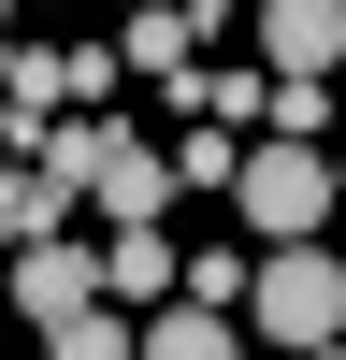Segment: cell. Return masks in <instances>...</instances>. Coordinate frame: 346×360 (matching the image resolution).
Listing matches in <instances>:
<instances>
[{
    "label": "cell",
    "instance_id": "obj_1",
    "mask_svg": "<svg viewBox=\"0 0 346 360\" xmlns=\"http://www.w3.org/2000/svg\"><path fill=\"white\" fill-rule=\"evenodd\" d=\"M245 317H260V332H274L288 360L346 346V259H332V245H274V259L245 274Z\"/></svg>",
    "mask_w": 346,
    "mask_h": 360
},
{
    "label": "cell",
    "instance_id": "obj_2",
    "mask_svg": "<svg viewBox=\"0 0 346 360\" xmlns=\"http://www.w3.org/2000/svg\"><path fill=\"white\" fill-rule=\"evenodd\" d=\"M231 202H245L260 259H274V245H317V231L346 217V202H332V159H317V144H245V188H231Z\"/></svg>",
    "mask_w": 346,
    "mask_h": 360
},
{
    "label": "cell",
    "instance_id": "obj_3",
    "mask_svg": "<svg viewBox=\"0 0 346 360\" xmlns=\"http://www.w3.org/2000/svg\"><path fill=\"white\" fill-rule=\"evenodd\" d=\"M86 202H101L115 231H159L173 202H188V188H173V144H144V130H115V115H101V173H86Z\"/></svg>",
    "mask_w": 346,
    "mask_h": 360
},
{
    "label": "cell",
    "instance_id": "obj_4",
    "mask_svg": "<svg viewBox=\"0 0 346 360\" xmlns=\"http://www.w3.org/2000/svg\"><path fill=\"white\" fill-rule=\"evenodd\" d=\"M15 317H29V332H72V317H101V245H86V231L29 245V259H15Z\"/></svg>",
    "mask_w": 346,
    "mask_h": 360
},
{
    "label": "cell",
    "instance_id": "obj_5",
    "mask_svg": "<svg viewBox=\"0 0 346 360\" xmlns=\"http://www.w3.org/2000/svg\"><path fill=\"white\" fill-rule=\"evenodd\" d=\"M260 44H274V86H332L346 72V0H260Z\"/></svg>",
    "mask_w": 346,
    "mask_h": 360
},
{
    "label": "cell",
    "instance_id": "obj_6",
    "mask_svg": "<svg viewBox=\"0 0 346 360\" xmlns=\"http://www.w3.org/2000/svg\"><path fill=\"white\" fill-rule=\"evenodd\" d=\"M101 303L115 317H130V303H188V259H173L159 231H115V245H101Z\"/></svg>",
    "mask_w": 346,
    "mask_h": 360
},
{
    "label": "cell",
    "instance_id": "obj_7",
    "mask_svg": "<svg viewBox=\"0 0 346 360\" xmlns=\"http://www.w3.org/2000/svg\"><path fill=\"white\" fill-rule=\"evenodd\" d=\"M115 72H159V86H188V72H202V58H188V15H173V0L115 15Z\"/></svg>",
    "mask_w": 346,
    "mask_h": 360
},
{
    "label": "cell",
    "instance_id": "obj_8",
    "mask_svg": "<svg viewBox=\"0 0 346 360\" xmlns=\"http://www.w3.org/2000/svg\"><path fill=\"white\" fill-rule=\"evenodd\" d=\"M58 217H72V188H58V173H0V245H58Z\"/></svg>",
    "mask_w": 346,
    "mask_h": 360
},
{
    "label": "cell",
    "instance_id": "obj_9",
    "mask_svg": "<svg viewBox=\"0 0 346 360\" xmlns=\"http://www.w3.org/2000/svg\"><path fill=\"white\" fill-rule=\"evenodd\" d=\"M144 360H245V346H231V317H202V303H159V317H144Z\"/></svg>",
    "mask_w": 346,
    "mask_h": 360
},
{
    "label": "cell",
    "instance_id": "obj_10",
    "mask_svg": "<svg viewBox=\"0 0 346 360\" xmlns=\"http://www.w3.org/2000/svg\"><path fill=\"white\" fill-rule=\"evenodd\" d=\"M44 360H144V332L101 303V317H72V332H44Z\"/></svg>",
    "mask_w": 346,
    "mask_h": 360
},
{
    "label": "cell",
    "instance_id": "obj_11",
    "mask_svg": "<svg viewBox=\"0 0 346 360\" xmlns=\"http://www.w3.org/2000/svg\"><path fill=\"white\" fill-rule=\"evenodd\" d=\"M173 188H245V144H231V130H188V144H173Z\"/></svg>",
    "mask_w": 346,
    "mask_h": 360
},
{
    "label": "cell",
    "instance_id": "obj_12",
    "mask_svg": "<svg viewBox=\"0 0 346 360\" xmlns=\"http://www.w3.org/2000/svg\"><path fill=\"white\" fill-rule=\"evenodd\" d=\"M58 101L101 115V101H115V44H58Z\"/></svg>",
    "mask_w": 346,
    "mask_h": 360
},
{
    "label": "cell",
    "instance_id": "obj_13",
    "mask_svg": "<svg viewBox=\"0 0 346 360\" xmlns=\"http://www.w3.org/2000/svg\"><path fill=\"white\" fill-rule=\"evenodd\" d=\"M332 130V86H274V144H317Z\"/></svg>",
    "mask_w": 346,
    "mask_h": 360
},
{
    "label": "cell",
    "instance_id": "obj_14",
    "mask_svg": "<svg viewBox=\"0 0 346 360\" xmlns=\"http://www.w3.org/2000/svg\"><path fill=\"white\" fill-rule=\"evenodd\" d=\"M173 15H188V44H202V29H231V15H245V0H173Z\"/></svg>",
    "mask_w": 346,
    "mask_h": 360
},
{
    "label": "cell",
    "instance_id": "obj_15",
    "mask_svg": "<svg viewBox=\"0 0 346 360\" xmlns=\"http://www.w3.org/2000/svg\"><path fill=\"white\" fill-rule=\"evenodd\" d=\"M332 202H346V159H332Z\"/></svg>",
    "mask_w": 346,
    "mask_h": 360
},
{
    "label": "cell",
    "instance_id": "obj_16",
    "mask_svg": "<svg viewBox=\"0 0 346 360\" xmlns=\"http://www.w3.org/2000/svg\"><path fill=\"white\" fill-rule=\"evenodd\" d=\"M115 15H144V0H115Z\"/></svg>",
    "mask_w": 346,
    "mask_h": 360
},
{
    "label": "cell",
    "instance_id": "obj_17",
    "mask_svg": "<svg viewBox=\"0 0 346 360\" xmlns=\"http://www.w3.org/2000/svg\"><path fill=\"white\" fill-rule=\"evenodd\" d=\"M0 29H15V0H0Z\"/></svg>",
    "mask_w": 346,
    "mask_h": 360
},
{
    "label": "cell",
    "instance_id": "obj_18",
    "mask_svg": "<svg viewBox=\"0 0 346 360\" xmlns=\"http://www.w3.org/2000/svg\"><path fill=\"white\" fill-rule=\"evenodd\" d=\"M317 360H346V346H317Z\"/></svg>",
    "mask_w": 346,
    "mask_h": 360
},
{
    "label": "cell",
    "instance_id": "obj_19",
    "mask_svg": "<svg viewBox=\"0 0 346 360\" xmlns=\"http://www.w3.org/2000/svg\"><path fill=\"white\" fill-rule=\"evenodd\" d=\"M0 173H15V159H0Z\"/></svg>",
    "mask_w": 346,
    "mask_h": 360
}]
</instances>
